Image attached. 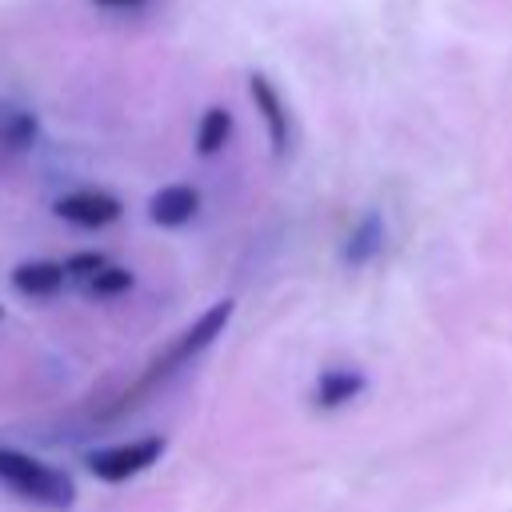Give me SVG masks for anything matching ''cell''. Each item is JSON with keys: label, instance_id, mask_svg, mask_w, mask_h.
Wrapping results in <instances>:
<instances>
[{"label": "cell", "instance_id": "5", "mask_svg": "<svg viewBox=\"0 0 512 512\" xmlns=\"http://www.w3.org/2000/svg\"><path fill=\"white\" fill-rule=\"evenodd\" d=\"M200 212V192L192 184H164L152 200H148V216L160 228H184L192 216Z\"/></svg>", "mask_w": 512, "mask_h": 512}, {"label": "cell", "instance_id": "10", "mask_svg": "<svg viewBox=\"0 0 512 512\" xmlns=\"http://www.w3.org/2000/svg\"><path fill=\"white\" fill-rule=\"evenodd\" d=\"M228 136H232V112L220 108V104L204 108V116L196 124V152L200 156H216L228 144Z\"/></svg>", "mask_w": 512, "mask_h": 512}, {"label": "cell", "instance_id": "3", "mask_svg": "<svg viewBox=\"0 0 512 512\" xmlns=\"http://www.w3.org/2000/svg\"><path fill=\"white\" fill-rule=\"evenodd\" d=\"M164 448H168L164 436H140V440H128V444L96 448V452H88V472L104 484H124V480L148 472L152 464H160Z\"/></svg>", "mask_w": 512, "mask_h": 512}, {"label": "cell", "instance_id": "8", "mask_svg": "<svg viewBox=\"0 0 512 512\" xmlns=\"http://www.w3.org/2000/svg\"><path fill=\"white\" fill-rule=\"evenodd\" d=\"M64 280H68L64 260H24L12 268V288L20 296H56Z\"/></svg>", "mask_w": 512, "mask_h": 512}, {"label": "cell", "instance_id": "13", "mask_svg": "<svg viewBox=\"0 0 512 512\" xmlns=\"http://www.w3.org/2000/svg\"><path fill=\"white\" fill-rule=\"evenodd\" d=\"M104 264H108L104 252H72V256L64 260V272H68V280H92Z\"/></svg>", "mask_w": 512, "mask_h": 512}, {"label": "cell", "instance_id": "14", "mask_svg": "<svg viewBox=\"0 0 512 512\" xmlns=\"http://www.w3.org/2000/svg\"><path fill=\"white\" fill-rule=\"evenodd\" d=\"M96 8H108V12H132V8H144L152 0H92Z\"/></svg>", "mask_w": 512, "mask_h": 512}, {"label": "cell", "instance_id": "15", "mask_svg": "<svg viewBox=\"0 0 512 512\" xmlns=\"http://www.w3.org/2000/svg\"><path fill=\"white\" fill-rule=\"evenodd\" d=\"M0 320H4V304H0Z\"/></svg>", "mask_w": 512, "mask_h": 512}, {"label": "cell", "instance_id": "7", "mask_svg": "<svg viewBox=\"0 0 512 512\" xmlns=\"http://www.w3.org/2000/svg\"><path fill=\"white\" fill-rule=\"evenodd\" d=\"M40 136V120L32 108L24 104H12V100H0V152L4 156H20L36 144Z\"/></svg>", "mask_w": 512, "mask_h": 512}, {"label": "cell", "instance_id": "1", "mask_svg": "<svg viewBox=\"0 0 512 512\" xmlns=\"http://www.w3.org/2000/svg\"><path fill=\"white\" fill-rule=\"evenodd\" d=\"M0 484L40 508H68L76 500V484L68 472H60L20 448H0Z\"/></svg>", "mask_w": 512, "mask_h": 512}, {"label": "cell", "instance_id": "4", "mask_svg": "<svg viewBox=\"0 0 512 512\" xmlns=\"http://www.w3.org/2000/svg\"><path fill=\"white\" fill-rule=\"evenodd\" d=\"M52 212H56L60 220L76 224V228H108V224L120 220L124 204H120L112 192H104V188H76V192H64V196L52 204Z\"/></svg>", "mask_w": 512, "mask_h": 512}, {"label": "cell", "instance_id": "2", "mask_svg": "<svg viewBox=\"0 0 512 512\" xmlns=\"http://www.w3.org/2000/svg\"><path fill=\"white\" fill-rule=\"evenodd\" d=\"M228 320H232V300H216L208 312H200L172 344H168V352L164 356H156L152 360V368H148V376H144V384H156V380H164V376H172L176 368H184L192 356H200L224 328H228Z\"/></svg>", "mask_w": 512, "mask_h": 512}, {"label": "cell", "instance_id": "9", "mask_svg": "<svg viewBox=\"0 0 512 512\" xmlns=\"http://www.w3.org/2000/svg\"><path fill=\"white\" fill-rule=\"evenodd\" d=\"M364 388V376L356 368H324L316 388H312V404L316 408H340L348 400H356Z\"/></svg>", "mask_w": 512, "mask_h": 512}, {"label": "cell", "instance_id": "6", "mask_svg": "<svg viewBox=\"0 0 512 512\" xmlns=\"http://www.w3.org/2000/svg\"><path fill=\"white\" fill-rule=\"evenodd\" d=\"M248 92H252V104H256V112H260L264 128H268L272 148H276V152H284V148H288V108H284L280 92H276V88H272V80H268V76H260V72H252V76H248Z\"/></svg>", "mask_w": 512, "mask_h": 512}, {"label": "cell", "instance_id": "12", "mask_svg": "<svg viewBox=\"0 0 512 512\" xmlns=\"http://www.w3.org/2000/svg\"><path fill=\"white\" fill-rule=\"evenodd\" d=\"M132 284H136L132 268H124V264H104L92 280H84V292H88V296H96V300H112V296L128 292Z\"/></svg>", "mask_w": 512, "mask_h": 512}, {"label": "cell", "instance_id": "11", "mask_svg": "<svg viewBox=\"0 0 512 512\" xmlns=\"http://www.w3.org/2000/svg\"><path fill=\"white\" fill-rule=\"evenodd\" d=\"M380 240H384V224H380L376 216H364V220L348 232L344 260H348V264H368V260L380 252Z\"/></svg>", "mask_w": 512, "mask_h": 512}]
</instances>
